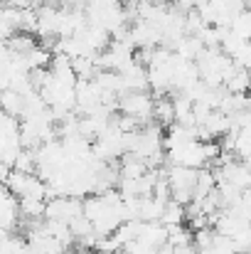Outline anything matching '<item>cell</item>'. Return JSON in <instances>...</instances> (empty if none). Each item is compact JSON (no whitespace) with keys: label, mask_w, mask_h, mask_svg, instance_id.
<instances>
[{"label":"cell","mask_w":251,"mask_h":254,"mask_svg":"<svg viewBox=\"0 0 251 254\" xmlns=\"http://www.w3.org/2000/svg\"><path fill=\"white\" fill-rule=\"evenodd\" d=\"M118 111L138 119L141 124H148L155 116V99L148 91H128L118 99Z\"/></svg>","instance_id":"cell-1"},{"label":"cell","mask_w":251,"mask_h":254,"mask_svg":"<svg viewBox=\"0 0 251 254\" xmlns=\"http://www.w3.org/2000/svg\"><path fill=\"white\" fill-rule=\"evenodd\" d=\"M0 30H2V37L10 40L12 35L17 32H25V10L22 7H2L0 12Z\"/></svg>","instance_id":"cell-7"},{"label":"cell","mask_w":251,"mask_h":254,"mask_svg":"<svg viewBox=\"0 0 251 254\" xmlns=\"http://www.w3.org/2000/svg\"><path fill=\"white\" fill-rule=\"evenodd\" d=\"M160 126H172L175 121H177V116H175V101L172 99H167V96H160L158 101H155V116H153Z\"/></svg>","instance_id":"cell-13"},{"label":"cell","mask_w":251,"mask_h":254,"mask_svg":"<svg viewBox=\"0 0 251 254\" xmlns=\"http://www.w3.org/2000/svg\"><path fill=\"white\" fill-rule=\"evenodd\" d=\"M167 163H177V166H187V168H207L209 158L204 151V141H190L175 151H167Z\"/></svg>","instance_id":"cell-3"},{"label":"cell","mask_w":251,"mask_h":254,"mask_svg":"<svg viewBox=\"0 0 251 254\" xmlns=\"http://www.w3.org/2000/svg\"><path fill=\"white\" fill-rule=\"evenodd\" d=\"M5 47H10L15 55H30L35 47H40L37 45V40L32 37V32H17V35H12L10 40H5Z\"/></svg>","instance_id":"cell-10"},{"label":"cell","mask_w":251,"mask_h":254,"mask_svg":"<svg viewBox=\"0 0 251 254\" xmlns=\"http://www.w3.org/2000/svg\"><path fill=\"white\" fill-rule=\"evenodd\" d=\"M187 220V205L177 202V200H167L165 205V212L160 217V222L167 225V227H175V225H182Z\"/></svg>","instance_id":"cell-12"},{"label":"cell","mask_w":251,"mask_h":254,"mask_svg":"<svg viewBox=\"0 0 251 254\" xmlns=\"http://www.w3.org/2000/svg\"><path fill=\"white\" fill-rule=\"evenodd\" d=\"M165 205H167V200H160V197H155V195L143 197V200H141V220H146V222L160 220L163 212H165Z\"/></svg>","instance_id":"cell-9"},{"label":"cell","mask_w":251,"mask_h":254,"mask_svg":"<svg viewBox=\"0 0 251 254\" xmlns=\"http://www.w3.org/2000/svg\"><path fill=\"white\" fill-rule=\"evenodd\" d=\"M204 50H207V45L202 42L200 35H185V37L177 42V47H175V52H177L180 57L192 60V62H197V60L204 55Z\"/></svg>","instance_id":"cell-8"},{"label":"cell","mask_w":251,"mask_h":254,"mask_svg":"<svg viewBox=\"0 0 251 254\" xmlns=\"http://www.w3.org/2000/svg\"><path fill=\"white\" fill-rule=\"evenodd\" d=\"M20 210H22V217L27 220H42L47 212V200L45 197H20Z\"/></svg>","instance_id":"cell-11"},{"label":"cell","mask_w":251,"mask_h":254,"mask_svg":"<svg viewBox=\"0 0 251 254\" xmlns=\"http://www.w3.org/2000/svg\"><path fill=\"white\" fill-rule=\"evenodd\" d=\"M227 91H234V94H249L251 91V72L244 67H237V72L227 79Z\"/></svg>","instance_id":"cell-14"},{"label":"cell","mask_w":251,"mask_h":254,"mask_svg":"<svg viewBox=\"0 0 251 254\" xmlns=\"http://www.w3.org/2000/svg\"><path fill=\"white\" fill-rule=\"evenodd\" d=\"M229 30H234L239 37H244V40H251V10H242V12H237V17H234V22H232V27Z\"/></svg>","instance_id":"cell-16"},{"label":"cell","mask_w":251,"mask_h":254,"mask_svg":"<svg viewBox=\"0 0 251 254\" xmlns=\"http://www.w3.org/2000/svg\"><path fill=\"white\" fill-rule=\"evenodd\" d=\"M20 217H22V210H20V197L2 188V232H15L20 227Z\"/></svg>","instance_id":"cell-5"},{"label":"cell","mask_w":251,"mask_h":254,"mask_svg":"<svg viewBox=\"0 0 251 254\" xmlns=\"http://www.w3.org/2000/svg\"><path fill=\"white\" fill-rule=\"evenodd\" d=\"M2 109L5 114H12V116H20L22 119V111H25V96L15 89H2Z\"/></svg>","instance_id":"cell-15"},{"label":"cell","mask_w":251,"mask_h":254,"mask_svg":"<svg viewBox=\"0 0 251 254\" xmlns=\"http://www.w3.org/2000/svg\"><path fill=\"white\" fill-rule=\"evenodd\" d=\"M247 10H251V0H247Z\"/></svg>","instance_id":"cell-18"},{"label":"cell","mask_w":251,"mask_h":254,"mask_svg":"<svg viewBox=\"0 0 251 254\" xmlns=\"http://www.w3.org/2000/svg\"><path fill=\"white\" fill-rule=\"evenodd\" d=\"M118 74H121V89H123V94H128V91H148L151 89L148 67L141 64V62H133L126 72H118Z\"/></svg>","instance_id":"cell-4"},{"label":"cell","mask_w":251,"mask_h":254,"mask_svg":"<svg viewBox=\"0 0 251 254\" xmlns=\"http://www.w3.org/2000/svg\"><path fill=\"white\" fill-rule=\"evenodd\" d=\"M84 215V200L74 195H54L47 200V212L45 217L50 220H62V222H72Z\"/></svg>","instance_id":"cell-2"},{"label":"cell","mask_w":251,"mask_h":254,"mask_svg":"<svg viewBox=\"0 0 251 254\" xmlns=\"http://www.w3.org/2000/svg\"><path fill=\"white\" fill-rule=\"evenodd\" d=\"M160 254H197V250L195 247H163L160 250Z\"/></svg>","instance_id":"cell-17"},{"label":"cell","mask_w":251,"mask_h":254,"mask_svg":"<svg viewBox=\"0 0 251 254\" xmlns=\"http://www.w3.org/2000/svg\"><path fill=\"white\" fill-rule=\"evenodd\" d=\"M138 240H141V242H146L148 247L163 250V247H167V240H170V227L163 225L160 220H153V222H146V220H143Z\"/></svg>","instance_id":"cell-6"}]
</instances>
